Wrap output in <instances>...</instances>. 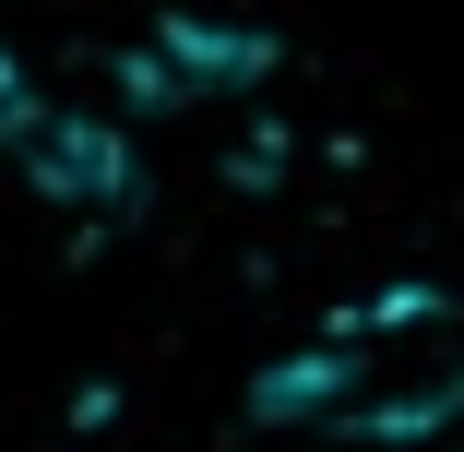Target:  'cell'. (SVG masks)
Here are the masks:
<instances>
[{"mask_svg":"<svg viewBox=\"0 0 464 452\" xmlns=\"http://www.w3.org/2000/svg\"><path fill=\"white\" fill-rule=\"evenodd\" d=\"M0 155H13V178L36 203H60V215H131L143 203V155H131V131L108 108H36Z\"/></svg>","mask_w":464,"mask_h":452,"instance_id":"cell-2","label":"cell"},{"mask_svg":"<svg viewBox=\"0 0 464 452\" xmlns=\"http://www.w3.org/2000/svg\"><path fill=\"white\" fill-rule=\"evenodd\" d=\"M429 452H464V428H452V440H429Z\"/></svg>","mask_w":464,"mask_h":452,"instance_id":"cell-4","label":"cell"},{"mask_svg":"<svg viewBox=\"0 0 464 452\" xmlns=\"http://www.w3.org/2000/svg\"><path fill=\"white\" fill-rule=\"evenodd\" d=\"M250 428H334V440H452L464 428V298L393 286L345 310L334 333L286 345L274 370H250Z\"/></svg>","mask_w":464,"mask_h":452,"instance_id":"cell-1","label":"cell"},{"mask_svg":"<svg viewBox=\"0 0 464 452\" xmlns=\"http://www.w3.org/2000/svg\"><path fill=\"white\" fill-rule=\"evenodd\" d=\"M24 120H36V96H24V60H13V48H0V143H13Z\"/></svg>","mask_w":464,"mask_h":452,"instance_id":"cell-3","label":"cell"}]
</instances>
